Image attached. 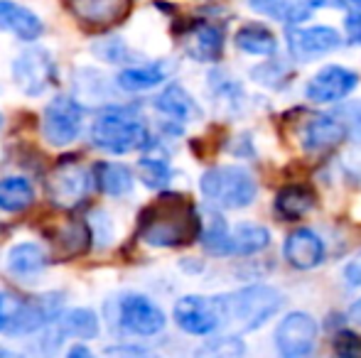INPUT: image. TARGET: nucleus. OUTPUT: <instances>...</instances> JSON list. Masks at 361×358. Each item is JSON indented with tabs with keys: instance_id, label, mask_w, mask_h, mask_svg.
Wrapping results in <instances>:
<instances>
[{
	"instance_id": "obj_1",
	"label": "nucleus",
	"mask_w": 361,
	"mask_h": 358,
	"mask_svg": "<svg viewBox=\"0 0 361 358\" xmlns=\"http://www.w3.org/2000/svg\"><path fill=\"white\" fill-rule=\"evenodd\" d=\"M138 236L155 248H177L202 236V221L182 194H160L140 214Z\"/></svg>"
},
{
	"instance_id": "obj_2",
	"label": "nucleus",
	"mask_w": 361,
	"mask_h": 358,
	"mask_svg": "<svg viewBox=\"0 0 361 358\" xmlns=\"http://www.w3.org/2000/svg\"><path fill=\"white\" fill-rule=\"evenodd\" d=\"M91 143L111 155H126L150 145L145 123L126 106H111L101 110L91 123Z\"/></svg>"
},
{
	"instance_id": "obj_3",
	"label": "nucleus",
	"mask_w": 361,
	"mask_h": 358,
	"mask_svg": "<svg viewBox=\"0 0 361 358\" xmlns=\"http://www.w3.org/2000/svg\"><path fill=\"white\" fill-rule=\"evenodd\" d=\"M283 300L273 287L251 285L238 292L221 297L224 324H231L236 331H253L263 326L278 309Z\"/></svg>"
},
{
	"instance_id": "obj_4",
	"label": "nucleus",
	"mask_w": 361,
	"mask_h": 358,
	"mask_svg": "<svg viewBox=\"0 0 361 358\" xmlns=\"http://www.w3.org/2000/svg\"><path fill=\"white\" fill-rule=\"evenodd\" d=\"M200 189L219 209H243L256 199V179L241 167L207 170Z\"/></svg>"
},
{
	"instance_id": "obj_5",
	"label": "nucleus",
	"mask_w": 361,
	"mask_h": 358,
	"mask_svg": "<svg viewBox=\"0 0 361 358\" xmlns=\"http://www.w3.org/2000/svg\"><path fill=\"white\" fill-rule=\"evenodd\" d=\"M62 300H54L52 295L42 300L25 302L13 295L0 292V331L15 336V334H30V331L44 326L49 319H54L59 312Z\"/></svg>"
},
{
	"instance_id": "obj_6",
	"label": "nucleus",
	"mask_w": 361,
	"mask_h": 358,
	"mask_svg": "<svg viewBox=\"0 0 361 358\" xmlns=\"http://www.w3.org/2000/svg\"><path fill=\"white\" fill-rule=\"evenodd\" d=\"M84 130V110L69 96H57L42 113V135L54 148L72 145Z\"/></svg>"
},
{
	"instance_id": "obj_7",
	"label": "nucleus",
	"mask_w": 361,
	"mask_h": 358,
	"mask_svg": "<svg viewBox=\"0 0 361 358\" xmlns=\"http://www.w3.org/2000/svg\"><path fill=\"white\" fill-rule=\"evenodd\" d=\"M13 82L25 96L44 94L57 82V64L52 54L42 47H30L20 52L13 62Z\"/></svg>"
},
{
	"instance_id": "obj_8",
	"label": "nucleus",
	"mask_w": 361,
	"mask_h": 358,
	"mask_svg": "<svg viewBox=\"0 0 361 358\" xmlns=\"http://www.w3.org/2000/svg\"><path fill=\"white\" fill-rule=\"evenodd\" d=\"M175 321L180 329L195 336H207L224 324L221 297H200L187 295L177 300L175 305Z\"/></svg>"
},
{
	"instance_id": "obj_9",
	"label": "nucleus",
	"mask_w": 361,
	"mask_h": 358,
	"mask_svg": "<svg viewBox=\"0 0 361 358\" xmlns=\"http://www.w3.org/2000/svg\"><path fill=\"white\" fill-rule=\"evenodd\" d=\"M91 184H94V177L89 170L69 160V162H59L54 172L49 174L47 191L52 204L62 206V209H74L89 196Z\"/></svg>"
},
{
	"instance_id": "obj_10",
	"label": "nucleus",
	"mask_w": 361,
	"mask_h": 358,
	"mask_svg": "<svg viewBox=\"0 0 361 358\" xmlns=\"http://www.w3.org/2000/svg\"><path fill=\"white\" fill-rule=\"evenodd\" d=\"M118 319L135 336H155L165 329V314L145 295H123L118 302Z\"/></svg>"
},
{
	"instance_id": "obj_11",
	"label": "nucleus",
	"mask_w": 361,
	"mask_h": 358,
	"mask_svg": "<svg viewBox=\"0 0 361 358\" xmlns=\"http://www.w3.org/2000/svg\"><path fill=\"white\" fill-rule=\"evenodd\" d=\"M317 339V324L305 312H293L276 331V346L283 358H305Z\"/></svg>"
},
{
	"instance_id": "obj_12",
	"label": "nucleus",
	"mask_w": 361,
	"mask_h": 358,
	"mask_svg": "<svg viewBox=\"0 0 361 358\" xmlns=\"http://www.w3.org/2000/svg\"><path fill=\"white\" fill-rule=\"evenodd\" d=\"M359 77L347 67H324L310 79L307 94L310 101L314 103H334V101H342L357 89Z\"/></svg>"
},
{
	"instance_id": "obj_13",
	"label": "nucleus",
	"mask_w": 361,
	"mask_h": 358,
	"mask_svg": "<svg viewBox=\"0 0 361 358\" xmlns=\"http://www.w3.org/2000/svg\"><path fill=\"white\" fill-rule=\"evenodd\" d=\"M342 44V37L334 27L314 25V27H295L288 32V47L295 59L312 62L319 54H327Z\"/></svg>"
},
{
	"instance_id": "obj_14",
	"label": "nucleus",
	"mask_w": 361,
	"mask_h": 358,
	"mask_svg": "<svg viewBox=\"0 0 361 358\" xmlns=\"http://www.w3.org/2000/svg\"><path fill=\"white\" fill-rule=\"evenodd\" d=\"M69 13L84 27L106 30L121 23L130 13V3H123V0H81V3H69Z\"/></svg>"
},
{
	"instance_id": "obj_15",
	"label": "nucleus",
	"mask_w": 361,
	"mask_h": 358,
	"mask_svg": "<svg viewBox=\"0 0 361 358\" xmlns=\"http://www.w3.org/2000/svg\"><path fill=\"white\" fill-rule=\"evenodd\" d=\"M283 253H286V260L293 268L312 270L324 260V243L314 231L300 229L288 236L286 245H283Z\"/></svg>"
},
{
	"instance_id": "obj_16",
	"label": "nucleus",
	"mask_w": 361,
	"mask_h": 358,
	"mask_svg": "<svg viewBox=\"0 0 361 358\" xmlns=\"http://www.w3.org/2000/svg\"><path fill=\"white\" fill-rule=\"evenodd\" d=\"M302 148L310 153H322L327 148H334L347 138V125L342 118L334 115H312L307 123L302 125Z\"/></svg>"
},
{
	"instance_id": "obj_17",
	"label": "nucleus",
	"mask_w": 361,
	"mask_h": 358,
	"mask_svg": "<svg viewBox=\"0 0 361 358\" xmlns=\"http://www.w3.org/2000/svg\"><path fill=\"white\" fill-rule=\"evenodd\" d=\"M0 27L13 32L23 42H35L42 34L44 25L37 13L20 3H0Z\"/></svg>"
},
{
	"instance_id": "obj_18",
	"label": "nucleus",
	"mask_w": 361,
	"mask_h": 358,
	"mask_svg": "<svg viewBox=\"0 0 361 358\" xmlns=\"http://www.w3.org/2000/svg\"><path fill=\"white\" fill-rule=\"evenodd\" d=\"M187 54L197 62H216L224 49V34L216 25L197 23L187 34Z\"/></svg>"
},
{
	"instance_id": "obj_19",
	"label": "nucleus",
	"mask_w": 361,
	"mask_h": 358,
	"mask_svg": "<svg viewBox=\"0 0 361 358\" xmlns=\"http://www.w3.org/2000/svg\"><path fill=\"white\" fill-rule=\"evenodd\" d=\"M5 265H8V270L18 277H35L47 268V255H44V250L35 243H18L8 250Z\"/></svg>"
},
{
	"instance_id": "obj_20",
	"label": "nucleus",
	"mask_w": 361,
	"mask_h": 358,
	"mask_svg": "<svg viewBox=\"0 0 361 358\" xmlns=\"http://www.w3.org/2000/svg\"><path fill=\"white\" fill-rule=\"evenodd\" d=\"M94 181L104 194L109 196H126L133 189V172L121 162H101L94 165Z\"/></svg>"
},
{
	"instance_id": "obj_21",
	"label": "nucleus",
	"mask_w": 361,
	"mask_h": 358,
	"mask_svg": "<svg viewBox=\"0 0 361 358\" xmlns=\"http://www.w3.org/2000/svg\"><path fill=\"white\" fill-rule=\"evenodd\" d=\"M155 108L162 110L165 115H170L172 120H180V123L195 120L197 115H200V108H197V103L192 101V96L182 87H177V84L167 87L160 96H157Z\"/></svg>"
},
{
	"instance_id": "obj_22",
	"label": "nucleus",
	"mask_w": 361,
	"mask_h": 358,
	"mask_svg": "<svg viewBox=\"0 0 361 358\" xmlns=\"http://www.w3.org/2000/svg\"><path fill=\"white\" fill-rule=\"evenodd\" d=\"M271 243V236L258 224H238L228 234V255H253Z\"/></svg>"
},
{
	"instance_id": "obj_23",
	"label": "nucleus",
	"mask_w": 361,
	"mask_h": 358,
	"mask_svg": "<svg viewBox=\"0 0 361 358\" xmlns=\"http://www.w3.org/2000/svg\"><path fill=\"white\" fill-rule=\"evenodd\" d=\"M314 206V191L305 184L283 186L276 196V211L288 221H295L305 216Z\"/></svg>"
},
{
	"instance_id": "obj_24",
	"label": "nucleus",
	"mask_w": 361,
	"mask_h": 358,
	"mask_svg": "<svg viewBox=\"0 0 361 358\" xmlns=\"http://www.w3.org/2000/svg\"><path fill=\"white\" fill-rule=\"evenodd\" d=\"M35 201V186L25 177L0 179V211H23Z\"/></svg>"
},
{
	"instance_id": "obj_25",
	"label": "nucleus",
	"mask_w": 361,
	"mask_h": 358,
	"mask_svg": "<svg viewBox=\"0 0 361 358\" xmlns=\"http://www.w3.org/2000/svg\"><path fill=\"white\" fill-rule=\"evenodd\" d=\"M251 8L256 13L271 15L278 23H302L312 15V10L319 8V3H288V0H273V3H251Z\"/></svg>"
},
{
	"instance_id": "obj_26",
	"label": "nucleus",
	"mask_w": 361,
	"mask_h": 358,
	"mask_svg": "<svg viewBox=\"0 0 361 358\" xmlns=\"http://www.w3.org/2000/svg\"><path fill=\"white\" fill-rule=\"evenodd\" d=\"M236 47L243 49L246 54L271 57V54L276 52L278 42L266 27H261V25H243L236 32Z\"/></svg>"
},
{
	"instance_id": "obj_27",
	"label": "nucleus",
	"mask_w": 361,
	"mask_h": 358,
	"mask_svg": "<svg viewBox=\"0 0 361 358\" xmlns=\"http://www.w3.org/2000/svg\"><path fill=\"white\" fill-rule=\"evenodd\" d=\"M118 87L123 91H145V89H152L157 84L165 82V67L162 64H143V67H130V69H123L118 74Z\"/></svg>"
},
{
	"instance_id": "obj_28",
	"label": "nucleus",
	"mask_w": 361,
	"mask_h": 358,
	"mask_svg": "<svg viewBox=\"0 0 361 358\" xmlns=\"http://www.w3.org/2000/svg\"><path fill=\"white\" fill-rule=\"evenodd\" d=\"M54 243H57V248L62 250L64 255H79L89 248L91 231L86 229L84 221L74 219V221H69V224H64L62 229L54 234Z\"/></svg>"
},
{
	"instance_id": "obj_29",
	"label": "nucleus",
	"mask_w": 361,
	"mask_h": 358,
	"mask_svg": "<svg viewBox=\"0 0 361 358\" xmlns=\"http://www.w3.org/2000/svg\"><path fill=\"white\" fill-rule=\"evenodd\" d=\"M64 334L76 336V339H94L99 336V317L91 309H72L67 314H62L59 321Z\"/></svg>"
},
{
	"instance_id": "obj_30",
	"label": "nucleus",
	"mask_w": 361,
	"mask_h": 358,
	"mask_svg": "<svg viewBox=\"0 0 361 358\" xmlns=\"http://www.w3.org/2000/svg\"><path fill=\"white\" fill-rule=\"evenodd\" d=\"M138 174L150 189H162L170 181V162L165 155H145L138 160Z\"/></svg>"
},
{
	"instance_id": "obj_31",
	"label": "nucleus",
	"mask_w": 361,
	"mask_h": 358,
	"mask_svg": "<svg viewBox=\"0 0 361 358\" xmlns=\"http://www.w3.org/2000/svg\"><path fill=\"white\" fill-rule=\"evenodd\" d=\"M228 234H231V226L219 214H212L209 224L202 229V243H204V248L209 250V253L228 255Z\"/></svg>"
},
{
	"instance_id": "obj_32",
	"label": "nucleus",
	"mask_w": 361,
	"mask_h": 358,
	"mask_svg": "<svg viewBox=\"0 0 361 358\" xmlns=\"http://www.w3.org/2000/svg\"><path fill=\"white\" fill-rule=\"evenodd\" d=\"M334 349L339 358H361V336L352 331H339L334 339Z\"/></svg>"
},
{
	"instance_id": "obj_33",
	"label": "nucleus",
	"mask_w": 361,
	"mask_h": 358,
	"mask_svg": "<svg viewBox=\"0 0 361 358\" xmlns=\"http://www.w3.org/2000/svg\"><path fill=\"white\" fill-rule=\"evenodd\" d=\"M104 358H157V356L150 354L147 349H140V346H114V349L106 351Z\"/></svg>"
},
{
	"instance_id": "obj_34",
	"label": "nucleus",
	"mask_w": 361,
	"mask_h": 358,
	"mask_svg": "<svg viewBox=\"0 0 361 358\" xmlns=\"http://www.w3.org/2000/svg\"><path fill=\"white\" fill-rule=\"evenodd\" d=\"M342 115H344L342 123L347 125V133H354V135H359V138H361V101H359V103L347 106Z\"/></svg>"
},
{
	"instance_id": "obj_35",
	"label": "nucleus",
	"mask_w": 361,
	"mask_h": 358,
	"mask_svg": "<svg viewBox=\"0 0 361 358\" xmlns=\"http://www.w3.org/2000/svg\"><path fill=\"white\" fill-rule=\"evenodd\" d=\"M344 30H347V37L354 44H361V13H349L344 20Z\"/></svg>"
},
{
	"instance_id": "obj_36",
	"label": "nucleus",
	"mask_w": 361,
	"mask_h": 358,
	"mask_svg": "<svg viewBox=\"0 0 361 358\" xmlns=\"http://www.w3.org/2000/svg\"><path fill=\"white\" fill-rule=\"evenodd\" d=\"M344 280L354 287H361V250H359V255L352 258V263L344 268Z\"/></svg>"
},
{
	"instance_id": "obj_37",
	"label": "nucleus",
	"mask_w": 361,
	"mask_h": 358,
	"mask_svg": "<svg viewBox=\"0 0 361 358\" xmlns=\"http://www.w3.org/2000/svg\"><path fill=\"white\" fill-rule=\"evenodd\" d=\"M67 358H94V354H91L86 346H72V349H69V354H67Z\"/></svg>"
},
{
	"instance_id": "obj_38",
	"label": "nucleus",
	"mask_w": 361,
	"mask_h": 358,
	"mask_svg": "<svg viewBox=\"0 0 361 358\" xmlns=\"http://www.w3.org/2000/svg\"><path fill=\"white\" fill-rule=\"evenodd\" d=\"M349 314H352L354 324H359V326H361V300L354 302V305H352V309H349Z\"/></svg>"
},
{
	"instance_id": "obj_39",
	"label": "nucleus",
	"mask_w": 361,
	"mask_h": 358,
	"mask_svg": "<svg viewBox=\"0 0 361 358\" xmlns=\"http://www.w3.org/2000/svg\"><path fill=\"white\" fill-rule=\"evenodd\" d=\"M0 358H23L20 354H15V351L5 349V346H0Z\"/></svg>"
},
{
	"instance_id": "obj_40",
	"label": "nucleus",
	"mask_w": 361,
	"mask_h": 358,
	"mask_svg": "<svg viewBox=\"0 0 361 358\" xmlns=\"http://www.w3.org/2000/svg\"><path fill=\"white\" fill-rule=\"evenodd\" d=\"M0 125H3V115H0Z\"/></svg>"
},
{
	"instance_id": "obj_41",
	"label": "nucleus",
	"mask_w": 361,
	"mask_h": 358,
	"mask_svg": "<svg viewBox=\"0 0 361 358\" xmlns=\"http://www.w3.org/2000/svg\"><path fill=\"white\" fill-rule=\"evenodd\" d=\"M357 8H359V10H361V3H357Z\"/></svg>"
},
{
	"instance_id": "obj_42",
	"label": "nucleus",
	"mask_w": 361,
	"mask_h": 358,
	"mask_svg": "<svg viewBox=\"0 0 361 358\" xmlns=\"http://www.w3.org/2000/svg\"><path fill=\"white\" fill-rule=\"evenodd\" d=\"M334 358H339V356H334Z\"/></svg>"
}]
</instances>
